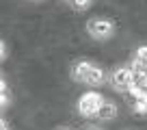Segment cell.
I'll list each match as a JSON object with an SVG mask.
<instances>
[{"instance_id": "obj_3", "label": "cell", "mask_w": 147, "mask_h": 130, "mask_svg": "<svg viewBox=\"0 0 147 130\" xmlns=\"http://www.w3.org/2000/svg\"><path fill=\"white\" fill-rule=\"evenodd\" d=\"M132 83H134V70L130 65H119L108 74V85L117 93H125Z\"/></svg>"}, {"instance_id": "obj_1", "label": "cell", "mask_w": 147, "mask_h": 130, "mask_svg": "<svg viewBox=\"0 0 147 130\" xmlns=\"http://www.w3.org/2000/svg\"><path fill=\"white\" fill-rule=\"evenodd\" d=\"M84 28H87V35L95 41H110L117 35V24L104 15H95V18L87 20Z\"/></svg>"}, {"instance_id": "obj_9", "label": "cell", "mask_w": 147, "mask_h": 130, "mask_svg": "<svg viewBox=\"0 0 147 130\" xmlns=\"http://www.w3.org/2000/svg\"><path fill=\"white\" fill-rule=\"evenodd\" d=\"M7 56H9V48H7V41L0 39V63H5Z\"/></svg>"}, {"instance_id": "obj_14", "label": "cell", "mask_w": 147, "mask_h": 130, "mask_svg": "<svg viewBox=\"0 0 147 130\" xmlns=\"http://www.w3.org/2000/svg\"><path fill=\"white\" fill-rule=\"evenodd\" d=\"M65 2H69V0H65Z\"/></svg>"}, {"instance_id": "obj_5", "label": "cell", "mask_w": 147, "mask_h": 130, "mask_svg": "<svg viewBox=\"0 0 147 130\" xmlns=\"http://www.w3.org/2000/svg\"><path fill=\"white\" fill-rule=\"evenodd\" d=\"M117 115H119V106H117V102H115V100L104 98V102H102V106H100V111H97L95 119H100V121H113V119H117Z\"/></svg>"}, {"instance_id": "obj_15", "label": "cell", "mask_w": 147, "mask_h": 130, "mask_svg": "<svg viewBox=\"0 0 147 130\" xmlns=\"http://www.w3.org/2000/svg\"><path fill=\"white\" fill-rule=\"evenodd\" d=\"M128 130H132V128H128Z\"/></svg>"}, {"instance_id": "obj_12", "label": "cell", "mask_w": 147, "mask_h": 130, "mask_svg": "<svg viewBox=\"0 0 147 130\" xmlns=\"http://www.w3.org/2000/svg\"><path fill=\"white\" fill-rule=\"evenodd\" d=\"M5 89H7V85H5V80L0 78V93H5Z\"/></svg>"}, {"instance_id": "obj_11", "label": "cell", "mask_w": 147, "mask_h": 130, "mask_svg": "<svg viewBox=\"0 0 147 130\" xmlns=\"http://www.w3.org/2000/svg\"><path fill=\"white\" fill-rule=\"evenodd\" d=\"M84 130H104V128H102V126H87Z\"/></svg>"}, {"instance_id": "obj_2", "label": "cell", "mask_w": 147, "mask_h": 130, "mask_svg": "<svg viewBox=\"0 0 147 130\" xmlns=\"http://www.w3.org/2000/svg\"><path fill=\"white\" fill-rule=\"evenodd\" d=\"M102 102H104V95H102L100 91H95V89H91V91H84L82 95L78 98L76 111H78V115L84 117V119H93V117H97V111H100Z\"/></svg>"}, {"instance_id": "obj_4", "label": "cell", "mask_w": 147, "mask_h": 130, "mask_svg": "<svg viewBox=\"0 0 147 130\" xmlns=\"http://www.w3.org/2000/svg\"><path fill=\"white\" fill-rule=\"evenodd\" d=\"M104 83H108V74L104 72L102 65H97L95 61H93L91 67L87 70V76H84L82 85H87V87H91V89H97V87H102Z\"/></svg>"}, {"instance_id": "obj_7", "label": "cell", "mask_w": 147, "mask_h": 130, "mask_svg": "<svg viewBox=\"0 0 147 130\" xmlns=\"http://www.w3.org/2000/svg\"><path fill=\"white\" fill-rule=\"evenodd\" d=\"M67 5L71 7V9L76 11V13H82V11L91 9V5H93V0H69Z\"/></svg>"}, {"instance_id": "obj_6", "label": "cell", "mask_w": 147, "mask_h": 130, "mask_svg": "<svg viewBox=\"0 0 147 130\" xmlns=\"http://www.w3.org/2000/svg\"><path fill=\"white\" fill-rule=\"evenodd\" d=\"M91 63H93V61H89V59H80V61H76V63L71 65V78L76 80V83H82L84 76H87V70L91 67Z\"/></svg>"}, {"instance_id": "obj_8", "label": "cell", "mask_w": 147, "mask_h": 130, "mask_svg": "<svg viewBox=\"0 0 147 130\" xmlns=\"http://www.w3.org/2000/svg\"><path fill=\"white\" fill-rule=\"evenodd\" d=\"M134 61H136V63H141L143 67H147V46L136 48V52H134Z\"/></svg>"}, {"instance_id": "obj_13", "label": "cell", "mask_w": 147, "mask_h": 130, "mask_svg": "<svg viewBox=\"0 0 147 130\" xmlns=\"http://www.w3.org/2000/svg\"><path fill=\"white\" fill-rule=\"evenodd\" d=\"M56 130H74V128H67V126H61V128H56Z\"/></svg>"}, {"instance_id": "obj_10", "label": "cell", "mask_w": 147, "mask_h": 130, "mask_svg": "<svg viewBox=\"0 0 147 130\" xmlns=\"http://www.w3.org/2000/svg\"><path fill=\"white\" fill-rule=\"evenodd\" d=\"M0 130H9V124H7V119L2 115H0Z\"/></svg>"}]
</instances>
